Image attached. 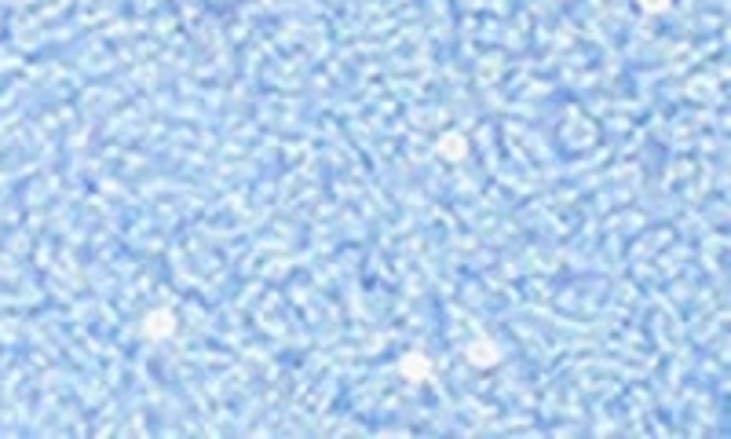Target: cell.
I'll list each match as a JSON object with an SVG mask.
<instances>
[{
    "label": "cell",
    "instance_id": "5",
    "mask_svg": "<svg viewBox=\"0 0 731 439\" xmlns=\"http://www.w3.org/2000/svg\"><path fill=\"white\" fill-rule=\"evenodd\" d=\"M640 11H648V15H662V11L669 8V0H636Z\"/></svg>",
    "mask_w": 731,
    "mask_h": 439
},
{
    "label": "cell",
    "instance_id": "3",
    "mask_svg": "<svg viewBox=\"0 0 731 439\" xmlns=\"http://www.w3.org/2000/svg\"><path fill=\"white\" fill-rule=\"evenodd\" d=\"M465 359L472 362V366H479V370H490V366H497V359H501V351H497V344L490 341V337H476V341L468 344V351H465Z\"/></svg>",
    "mask_w": 731,
    "mask_h": 439
},
{
    "label": "cell",
    "instance_id": "2",
    "mask_svg": "<svg viewBox=\"0 0 731 439\" xmlns=\"http://www.w3.org/2000/svg\"><path fill=\"white\" fill-rule=\"evenodd\" d=\"M399 374L413 385H424L428 377H432V359L424 356V351H406L403 359H399Z\"/></svg>",
    "mask_w": 731,
    "mask_h": 439
},
{
    "label": "cell",
    "instance_id": "1",
    "mask_svg": "<svg viewBox=\"0 0 731 439\" xmlns=\"http://www.w3.org/2000/svg\"><path fill=\"white\" fill-rule=\"evenodd\" d=\"M176 333V315H172L168 308H154L147 319H143V337H150V341H165V337Z\"/></svg>",
    "mask_w": 731,
    "mask_h": 439
},
{
    "label": "cell",
    "instance_id": "4",
    "mask_svg": "<svg viewBox=\"0 0 731 439\" xmlns=\"http://www.w3.org/2000/svg\"><path fill=\"white\" fill-rule=\"evenodd\" d=\"M468 154V139L461 132H447V136H439V158H447V161H461Z\"/></svg>",
    "mask_w": 731,
    "mask_h": 439
}]
</instances>
